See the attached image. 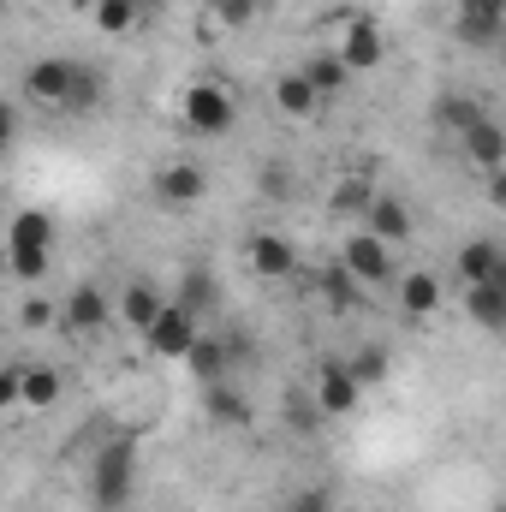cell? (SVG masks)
I'll return each mask as SVG.
<instances>
[{"label":"cell","instance_id":"obj_1","mask_svg":"<svg viewBox=\"0 0 506 512\" xmlns=\"http://www.w3.org/2000/svg\"><path fill=\"white\" fill-rule=\"evenodd\" d=\"M131 495H137V435L120 429L108 447H96V465H90V501H96V512H126Z\"/></svg>","mask_w":506,"mask_h":512},{"label":"cell","instance_id":"obj_2","mask_svg":"<svg viewBox=\"0 0 506 512\" xmlns=\"http://www.w3.org/2000/svg\"><path fill=\"white\" fill-rule=\"evenodd\" d=\"M48 251H54V215L48 209H18L12 227H6V268L36 286L48 274Z\"/></svg>","mask_w":506,"mask_h":512},{"label":"cell","instance_id":"obj_3","mask_svg":"<svg viewBox=\"0 0 506 512\" xmlns=\"http://www.w3.org/2000/svg\"><path fill=\"white\" fill-rule=\"evenodd\" d=\"M78 66L84 60H66V54H48L24 72V96L48 114H72V90H78Z\"/></svg>","mask_w":506,"mask_h":512},{"label":"cell","instance_id":"obj_4","mask_svg":"<svg viewBox=\"0 0 506 512\" xmlns=\"http://www.w3.org/2000/svg\"><path fill=\"white\" fill-rule=\"evenodd\" d=\"M179 114H185V126L197 131V137H227V131L239 126V102L221 84H191L185 102H179Z\"/></svg>","mask_w":506,"mask_h":512},{"label":"cell","instance_id":"obj_5","mask_svg":"<svg viewBox=\"0 0 506 512\" xmlns=\"http://www.w3.org/2000/svg\"><path fill=\"white\" fill-rule=\"evenodd\" d=\"M334 48H340V60L352 66V78L358 72H376L381 54H387V36H381V24L370 12H340V36H334Z\"/></svg>","mask_w":506,"mask_h":512},{"label":"cell","instance_id":"obj_6","mask_svg":"<svg viewBox=\"0 0 506 512\" xmlns=\"http://www.w3.org/2000/svg\"><path fill=\"white\" fill-rule=\"evenodd\" d=\"M453 36L477 54L506 42V0H459L453 6Z\"/></svg>","mask_w":506,"mask_h":512},{"label":"cell","instance_id":"obj_7","mask_svg":"<svg viewBox=\"0 0 506 512\" xmlns=\"http://www.w3.org/2000/svg\"><path fill=\"white\" fill-rule=\"evenodd\" d=\"M108 316H120V298H108L96 280L72 286V292H66V304H60V322H66L72 334H102V328H108Z\"/></svg>","mask_w":506,"mask_h":512},{"label":"cell","instance_id":"obj_8","mask_svg":"<svg viewBox=\"0 0 506 512\" xmlns=\"http://www.w3.org/2000/svg\"><path fill=\"white\" fill-rule=\"evenodd\" d=\"M197 322H203V316H191L185 304H167V310L155 316V328L143 334V346H149L155 358H185V352L203 340V328H197Z\"/></svg>","mask_w":506,"mask_h":512},{"label":"cell","instance_id":"obj_9","mask_svg":"<svg viewBox=\"0 0 506 512\" xmlns=\"http://www.w3.org/2000/svg\"><path fill=\"white\" fill-rule=\"evenodd\" d=\"M310 393H316L322 417H352V411L364 405V382L352 376V364H346V358H340V364L328 358V364L316 370V387H310Z\"/></svg>","mask_w":506,"mask_h":512},{"label":"cell","instance_id":"obj_10","mask_svg":"<svg viewBox=\"0 0 506 512\" xmlns=\"http://www.w3.org/2000/svg\"><path fill=\"white\" fill-rule=\"evenodd\" d=\"M340 262H346L364 286H393V274H399L393 245H381L376 233H352V239H346V251H340Z\"/></svg>","mask_w":506,"mask_h":512},{"label":"cell","instance_id":"obj_11","mask_svg":"<svg viewBox=\"0 0 506 512\" xmlns=\"http://www.w3.org/2000/svg\"><path fill=\"white\" fill-rule=\"evenodd\" d=\"M155 197H161V209H197L203 197H209V173L197 167V161H173V167H161V179H155Z\"/></svg>","mask_w":506,"mask_h":512},{"label":"cell","instance_id":"obj_12","mask_svg":"<svg viewBox=\"0 0 506 512\" xmlns=\"http://www.w3.org/2000/svg\"><path fill=\"white\" fill-rule=\"evenodd\" d=\"M465 316H471L483 334H506V256H501V268H495L489 280L465 286Z\"/></svg>","mask_w":506,"mask_h":512},{"label":"cell","instance_id":"obj_13","mask_svg":"<svg viewBox=\"0 0 506 512\" xmlns=\"http://www.w3.org/2000/svg\"><path fill=\"white\" fill-rule=\"evenodd\" d=\"M245 358V340H221V334H203L191 352H185V364H191V376L203 387H215V382H227V370Z\"/></svg>","mask_w":506,"mask_h":512},{"label":"cell","instance_id":"obj_14","mask_svg":"<svg viewBox=\"0 0 506 512\" xmlns=\"http://www.w3.org/2000/svg\"><path fill=\"white\" fill-rule=\"evenodd\" d=\"M245 262H251L262 280H286V274L298 268V251H292L286 233H251V239H245Z\"/></svg>","mask_w":506,"mask_h":512},{"label":"cell","instance_id":"obj_15","mask_svg":"<svg viewBox=\"0 0 506 512\" xmlns=\"http://www.w3.org/2000/svg\"><path fill=\"white\" fill-rule=\"evenodd\" d=\"M274 108L286 114V120H316V108H322V90L292 66V72H280L274 78Z\"/></svg>","mask_w":506,"mask_h":512},{"label":"cell","instance_id":"obj_16","mask_svg":"<svg viewBox=\"0 0 506 512\" xmlns=\"http://www.w3.org/2000/svg\"><path fill=\"white\" fill-rule=\"evenodd\" d=\"M364 233H376L381 245H393V251H399V245L411 239V209H405L399 197H387V191H381L376 203H370V215H364Z\"/></svg>","mask_w":506,"mask_h":512},{"label":"cell","instance_id":"obj_17","mask_svg":"<svg viewBox=\"0 0 506 512\" xmlns=\"http://www.w3.org/2000/svg\"><path fill=\"white\" fill-rule=\"evenodd\" d=\"M459 143H465V155H471L483 173H506V126L501 120H477Z\"/></svg>","mask_w":506,"mask_h":512},{"label":"cell","instance_id":"obj_18","mask_svg":"<svg viewBox=\"0 0 506 512\" xmlns=\"http://www.w3.org/2000/svg\"><path fill=\"white\" fill-rule=\"evenodd\" d=\"M364 292H370V286H364L346 262H328V268H322V298H328V310H334V316L364 310Z\"/></svg>","mask_w":506,"mask_h":512},{"label":"cell","instance_id":"obj_19","mask_svg":"<svg viewBox=\"0 0 506 512\" xmlns=\"http://www.w3.org/2000/svg\"><path fill=\"white\" fill-rule=\"evenodd\" d=\"M167 304H173V298H161L149 280H131L126 292H120V322L137 328V334H149V328H155V316H161Z\"/></svg>","mask_w":506,"mask_h":512},{"label":"cell","instance_id":"obj_20","mask_svg":"<svg viewBox=\"0 0 506 512\" xmlns=\"http://www.w3.org/2000/svg\"><path fill=\"white\" fill-rule=\"evenodd\" d=\"M203 411H209V423H221V429H245V423H251V399L233 382L203 387Z\"/></svg>","mask_w":506,"mask_h":512},{"label":"cell","instance_id":"obj_21","mask_svg":"<svg viewBox=\"0 0 506 512\" xmlns=\"http://www.w3.org/2000/svg\"><path fill=\"white\" fill-rule=\"evenodd\" d=\"M399 310H405V316H435V310H441V280H435L429 268L399 274Z\"/></svg>","mask_w":506,"mask_h":512},{"label":"cell","instance_id":"obj_22","mask_svg":"<svg viewBox=\"0 0 506 512\" xmlns=\"http://www.w3.org/2000/svg\"><path fill=\"white\" fill-rule=\"evenodd\" d=\"M173 304H185L191 316H209V310H221V280H215L209 268H185V280H179Z\"/></svg>","mask_w":506,"mask_h":512},{"label":"cell","instance_id":"obj_23","mask_svg":"<svg viewBox=\"0 0 506 512\" xmlns=\"http://www.w3.org/2000/svg\"><path fill=\"white\" fill-rule=\"evenodd\" d=\"M298 72H304V78H310V84H316L322 96H340V90L352 84V66L340 60V48H322V54H310V60H304Z\"/></svg>","mask_w":506,"mask_h":512},{"label":"cell","instance_id":"obj_24","mask_svg":"<svg viewBox=\"0 0 506 512\" xmlns=\"http://www.w3.org/2000/svg\"><path fill=\"white\" fill-rule=\"evenodd\" d=\"M501 245H495V239H471V245H459V256H453V262H459V280H465V286H477V280H489V274H495V268H501Z\"/></svg>","mask_w":506,"mask_h":512},{"label":"cell","instance_id":"obj_25","mask_svg":"<svg viewBox=\"0 0 506 512\" xmlns=\"http://www.w3.org/2000/svg\"><path fill=\"white\" fill-rule=\"evenodd\" d=\"M477 120H489V108H483L477 96H441V102H435V126L459 131V137L477 126Z\"/></svg>","mask_w":506,"mask_h":512},{"label":"cell","instance_id":"obj_26","mask_svg":"<svg viewBox=\"0 0 506 512\" xmlns=\"http://www.w3.org/2000/svg\"><path fill=\"white\" fill-rule=\"evenodd\" d=\"M143 24V6L137 0H96V30L102 36H131Z\"/></svg>","mask_w":506,"mask_h":512},{"label":"cell","instance_id":"obj_27","mask_svg":"<svg viewBox=\"0 0 506 512\" xmlns=\"http://www.w3.org/2000/svg\"><path fill=\"white\" fill-rule=\"evenodd\" d=\"M381 191L370 179H346V185H334V197H328V209L334 215H370V203H376Z\"/></svg>","mask_w":506,"mask_h":512},{"label":"cell","instance_id":"obj_28","mask_svg":"<svg viewBox=\"0 0 506 512\" xmlns=\"http://www.w3.org/2000/svg\"><path fill=\"white\" fill-rule=\"evenodd\" d=\"M60 370H48V364H30L24 370V405H36V411H48L54 399H60Z\"/></svg>","mask_w":506,"mask_h":512},{"label":"cell","instance_id":"obj_29","mask_svg":"<svg viewBox=\"0 0 506 512\" xmlns=\"http://www.w3.org/2000/svg\"><path fill=\"white\" fill-rule=\"evenodd\" d=\"M346 364H352V376H358L364 387L387 382V352H381V346H358V358H346Z\"/></svg>","mask_w":506,"mask_h":512},{"label":"cell","instance_id":"obj_30","mask_svg":"<svg viewBox=\"0 0 506 512\" xmlns=\"http://www.w3.org/2000/svg\"><path fill=\"white\" fill-rule=\"evenodd\" d=\"M102 102V72L96 66H78V90H72V114H90Z\"/></svg>","mask_w":506,"mask_h":512},{"label":"cell","instance_id":"obj_31","mask_svg":"<svg viewBox=\"0 0 506 512\" xmlns=\"http://www.w3.org/2000/svg\"><path fill=\"white\" fill-rule=\"evenodd\" d=\"M24 370L30 364H6L0 370V405H24Z\"/></svg>","mask_w":506,"mask_h":512},{"label":"cell","instance_id":"obj_32","mask_svg":"<svg viewBox=\"0 0 506 512\" xmlns=\"http://www.w3.org/2000/svg\"><path fill=\"white\" fill-rule=\"evenodd\" d=\"M286 512H340V507L328 501V489H298V495L286 501Z\"/></svg>","mask_w":506,"mask_h":512},{"label":"cell","instance_id":"obj_33","mask_svg":"<svg viewBox=\"0 0 506 512\" xmlns=\"http://www.w3.org/2000/svg\"><path fill=\"white\" fill-rule=\"evenodd\" d=\"M48 316H54V304H48L42 292H36V298H24V310H18V322H24V328H42Z\"/></svg>","mask_w":506,"mask_h":512},{"label":"cell","instance_id":"obj_34","mask_svg":"<svg viewBox=\"0 0 506 512\" xmlns=\"http://www.w3.org/2000/svg\"><path fill=\"white\" fill-rule=\"evenodd\" d=\"M262 191H268V197H292V173L268 167V173H262Z\"/></svg>","mask_w":506,"mask_h":512},{"label":"cell","instance_id":"obj_35","mask_svg":"<svg viewBox=\"0 0 506 512\" xmlns=\"http://www.w3.org/2000/svg\"><path fill=\"white\" fill-rule=\"evenodd\" d=\"M489 203L506 209V173H489Z\"/></svg>","mask_w":506,"mask_h":512},{"label":"cell","instance_id":"obj_36","mask_svg":"<svg viewBox=\"0 0 506 512\" xmlns=\"http://www.w3.org/2000/svg\"><path fill=\"white\" fill-rule=\"evenodd\" d=\"M143 6V18H155V12H167V0H137Z\"/></svg>","mask_w":506,"mask_h":512}]
</instances>
